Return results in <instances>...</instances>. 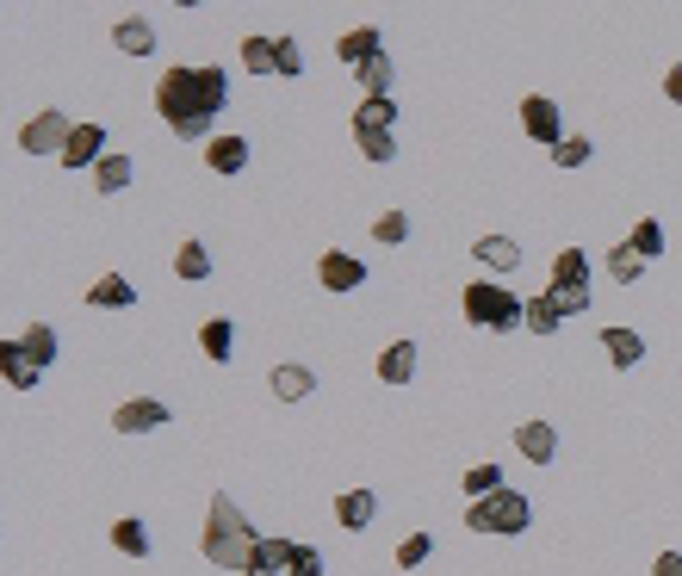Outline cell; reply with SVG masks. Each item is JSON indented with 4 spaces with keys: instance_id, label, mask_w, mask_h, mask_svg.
Here are the masks:
<instances>
[{
    "instance_id": "cell-1",
    "label": "cell",
    "mask_w": 682,
    "mask_h": 576,
    "mask_svg": "<svg viewBox=\"0 0 682 576\" xmlns=\"http://www.w3.org/2000/svg\"><path fill=\"white\" fill-rule=\"evenodd\" d=\"M223 100H230V75H223V63H206V69L175 63L156 81V112H161V125L175 130L180 143H211L218 137L211 125H218Z\"/></svg>"
},
{
    "instance_id": "cell-2",
    "label": "cell",
    "mask_w": 682,
    "mask_h": 576,
    "mask_svg": "<svg viewBox=\"0 0 682 576\" xmlns=\"http://www.w3.org/2000/svg\"><path fill=\"white\" fill-rule=\"evenodd\" d=\"M254 540H261V533L249 527V514H242L237 502L218 490V496H211V509H206V540H199L206 564H218V570H249Z\"/></svg>"
},
{
    "instance_id": "cell-3",
    "label": "cell",
    "mask_w": 682,
    "mask_h": 576,
    "mask_svg": "<svg viewBox=\"0 0 682 576\" xmlns=\"http://www.w3.org/2000/svg\"><path fill=\"white\" fill-rule=\"evenodd\" d=\"M460 304H465V323L472 328H496V335L527 328V297H515L503 280H472Z\"/></svg>"
},
{
    "instance_id": "cell-4",
    "label": "cell",
    "mask_w": 682,
    "mask_h": 576,
    "mask_svg": "<svg viewBox=\"0 0 682 576\" xmlns=\"http://www.w3.org/2000/svg\"><path fill=\"white\" fill-rule=\"evenodd\" d=\"M527 521H534V509H527V496L522 490H496V496H484V502H472L465 509V527L472 533H527Z\"/></svg>"
},
{
    "instance_id": "cell-5",
    "label": "cell",
    "mask_w": 682,
    "mask_h": 576,
    "mask_svg": "<svg viewBox=\"0 0 682 576\" xmlns=\"http://www.w3.org/2000/svg\"><path fill=\"white\" fill-rule=\"evenodd\" d=\"M69 137H75L69 112H32V118L19 125V149H25V156H56V161H63Z\"/></svg>"
},
{
    "instance_id": "cell-6",
    "label": "cell",
    "mask_w": 682,
    "mask_h": 576,
    "mask_svg": "<svg viewBox=\"0 0 682 576\" xmlns=\"http://www.w3.org/2000/svg\"><path fill=\"white\" fill-rule=\"evenodd\" d=\"M175 421V409L161 404V397H130V404L112 409V428L118 434H149V428H168Z\"/></svg>"
},
{
    "instance_id": "cell-7",
    "label": "cell",
    "mask_w": 682,
    "mask_h": 576,
    "mask_svg": "<svg viewBox=\"0 0 682 576\" xmlns=\"http://www.w3.org/2000/svg\"><path fill=\"white\" fill-rule=\"evenodd\" d=\"M522 130L539 143V149H553V143L565 137V118H558V106L546 94H527L522 100Z\"/></svg>"
},
{
    "instance_id": "cell-8",
    "label": "cell",
    "mask_w": 682,
    "mask_h": 576,
    "mask_svg": "<svg viewBox=\"0 0 682 576\" xmlns=\"http://www.w3.org/2000/svg\"><path fill=\"white\" fill-rule=\"evenodd\" d=\"M515 447H522L527 465H553V452H558V428H553V421H522V428H515Z\"/></svg>"
},
{
    "instance_id": "cell-9",
    "label": "cell",
    "mask_w": 682,
    "mask_h": 576,
    "mask_svg": "<svg viewBox=\"0 0 682 576\" xmlns=\"http://www.w3.org/2000/svg\"><path fill=\"white\" fill-rule=\"evenodd\" d=\"M472 261L491 266V273H515V266H522V242H515V235H478Z\"/></svg>"
},
{
    "instance_id": "cell-10",
    "label": "cell",
    "mask_w": 682,
    "mask_h": 576,
    "mask_svg": "<svg viewBox=\"0 0 682 576\" xmlns=\"http://www.w3.org/2000/svg\"><path fill=\"white\" fill-rule=\"evenodd\" d=\"M317 280H323V292H354V285L366 280V266L354 261V254H342V249H329L317 261Z\"/></svg>"
},
{
    "instance_id": "cell-11",
    "label": "cell",
    "mask_w": 682,
    "mask_h": 576,
    "mask_svg": "<svg viewBox=\"0 0 682 576\" xmlns=\"http://www.w3.org/2000/svg\"><path fill=\"white\" fill-rule=\"evenodd\" d=\"M99 156H106V125H75V137L63 149V168H99Z\"/></svg>"
},
{
    "instance_id": "cell-12",
    "label": "cell",
    "mask_w": 682,
    "mask_h": 576,
    "mask_svg": "<svg viewBox=\"0 0 682 576\" xmlns=\"http://www.w3.org/2000/svg\"><path fill=\"white\" fill-rule=\"evenodd\" d=\"M206 168L211 174H242L249 168V143H242L237 130H218V137L206 143Z\"/></svg>"
},
{
    "instance_id": "cell-13",
    "label": "cell",
    "mask_w": 682,
    "mask_h": 576,
    "mask_svg": "<svg viewBox=\"0 0 682 576\" xmlns=\"http://www.w3.org/2000/svg\"><path fill=\"white\" fill-rule=\"evenodd\" d=\"M273 397H280V404H304V397H311V390H317V378H311V366H298V359H286V366H273Z\"/></svg>"
},
{
    "instance_id": "cell-14",
    "label": "cell",
    "mask_w": 682,
    "mask_h": 576,
    "mask_svg": "<svg viewBox=\"0 0 682 576\" xmlns=\"http://www.w3.org/2000/svg\"><path fill=\"white\" fill-rule=\"evenodd\" d=\"M112 44L125 50V56H149V50H156V25H149L144 13H130V19L112 25Z\"/></svg>"
},
{
    "instance_id": "cell-15",
    "label": "cell",
    "mask_w": 682,
    "mask_h": 576,
    "mask_svg": "<svg viewBox=\"0 0 682 576\" xmlns=\"http://www.w3.org/2000/svg\"><path fill=\"white\" fill-rule=\"evenodd\" d=\"M416 366H422L416 342H391V347L379 354V378H385V385H410V378H416Z\"/></svg>"
},
{
    "instance_id": "cell-16",
    "label": "cell",
    "mask_w": 682,
    "mask_h": 576,
    "mask_svg": "<svg viewBox=\"0 0 682 576\" xmlns=\"http://www.w3.org/2000/svg\"><path fill=\"white\" fill-rule=\"evenodd\" d=\"M0 373H7V385H13V390H38V385H44L38 366L25 359V347H19V335H13V342H0Z\"/></svg>"
},
{
    "instance_id": "cell-17",
    "label": "cell",
    "mask_w": 682,
    "mask_h": 576,
    "mask_svg": "<svg viewBox=\"0 0 682 576\" xmlns=\"http://www.w3.org/2000/svg\"><path fill=\"white\" fill-rule=\"evenodd\" d=\"M373 514H379V496H373V490H348V496L335 502V521H342L348 533H366L373 527Z\"/></svg>"
},
{
    "instance_id": "cell-18",
    "label": "cell",
    "mask_w": 682,
    "mask_h": 576,
    "mask_svg": "<svg viewBox=\"0 0 682 576\" xmlns=\"http://www.w3.org/2000/svg\"><path fill=\"white\" fill-rule=\"evenodd\" d=\"M379 32H373V25H354V32H342V38H335V56H342V63H348V69H360L366 63V56H379Z\"/></svg>"
},
{
    "instance_id": "cell-19",
    "label": "cell",
    "mask_w": 682,
    "mask_h": 576,
    "mask_svg": "<svg viewBox=\"0 0 682 576\" xmlns=\"http://www.w3.org/2000/svg\"><path fill=\"white\" fill-rule=\"evenodd\" d=\"M602 354L615 359V366H639V359H646V335H639V328H602Z\"/></svg>"
},
{
    "instance_id": "cell-20",
    "label": "cell",
    "mask_w": 682,
    "mask_h": 576,
    "mask_svg": "<svg viewBox=\"0 0 682 576\" xmlns=\"http://www.w3.org/2000/svg\"><path fill=\"white\" fill-rule=\"evenodd\" d=\"M125 187H130V156H112V149H106L99 168H94V192H99V199H118Z\"/></svg>"
},
{
    "instance_id": "cell-21",
    "label": "cell",
    "mask_w": 682,
    "mask_h": 576,
    "mask_svg": "<svg viewBox=\"0 0 682 576\" xmlns=\"http://www.w3.org/2000/svg\"><path fill=\"white\" fill-rule=\"evenodd\" d=\"M87 304H94V311H130V304H137V285L118 280V273H106V280L87 292Z\"/></svg>"
},
{
    "instance_id": "cell-22",
    "label": "cell",
    "mask_w": 682,
    "mask_h": 576,
    "mask_svg": "<svg viewBox=\"0 0 682 576\" xmlns=\"http://www.w3.org/2000/svg\"><path fill=\"white\" fill-rule=\"evenodd\" d=\"M19 347H25V359H32L38 373H44V366H56V328H50V323H25Z\"/></svg>"
},
{
    "instance_id": "cell-23",
    "label": "cell",
    "mask_w": 682,
    "mask_h": 576,
    "mask_svg": "<svg viewBox=\"0 0 682 576\" xmlns=\"http://www.w3.org/2000/svg\"><path fill=\"white\" fill-rule=\"evenodd\" d=\"M112 545L125 552V558H149L156 545H149V527L137 521V514H125V521H112Z\"/></svg>"
},
{
    "instance_id": "cell-24",
    "label": "cell",
    "mask_w": 682,
    "mask_h": 576,
    "mask_svg": "<svg viewBox=\"0 0 682 576\" xmlns=\"http://www.w3.org/2000/svg\"><path fill=\"white\" fill-rule=\"evenodd\" d=\"M354 81L366 87V100H391V56H385V50L379 56H366V63L354 69Z\"/></svg>"
},
{
    "instance_id": "cell-25",
    "label": "cell",
    "mask_w": 682,
    "mask_h": 576,
    "mask_svg": "<svg viewBox=\"0 0 682 576\" xmlns=\"http://www.w3.org/2000/svg\"><path fill=\"white\" fill-rule=\"evenodd\" d=\"M175 273L187 285L211 280V249H206V242H180V249H175Z\"/></svg>"
},
{
    "instance_id": "cell-26",
    "label": "cell",
    "mask_w": 682,
    "mask_h": 576,
    "mask_svg": "<svg viewBox=\"0 0 682 576\" xmlns=\"http://www.w3.org/2000/svg\"><path fill=\"white\" fill-rule=\"evenodd\" d=\"M199 347H206V359H230V347H237V328H230V316H211L206 328H199Z\"/></svg>"
},
{
    "instance_id": "cell-27",
    "label": "cell",
    "mask_w": 682,
    "mask_h": 576,
    "mask_svg": "<svg viewBox=\"0 0 682 576\" xmlns=\"http://www.w3.org/2000/svg\"><path fill=\"white\" fill-rule=\"evenodd\" d=\"M292 552H298L292 540H267V533H261V540H254L249 570H286V564H292Z\"/></svg>"
},
{
    "instance_id": "cell-28",
    "label": "cell",
    "mask_w": 682,
    "mask_h": 576,
    "mask_svg": "<svg viewBox=\"0 0 682 576\" xmlns=\"http://www.w3.org/2000/svg\"><path fill=\"white\" fill-rule=\"evenodd\" d=\"M242 69L249 75H280V63H273V38H242Z\"/></svg>"
},
{
    "instance_id": "cell-29",
    "label": "cell",
    "mask_w": 682,
    "mask_h": 576,
    "mask_svg": "<svg viewBox=\"0 0 682 576\" xmlns=\"http://www.w3.org/2000/svg\"><path fill=\"white\" fill-rule=\"evenodd\" d=\"M608 273H615L620 285H633L639 273H646V254H639L633 242H615V249H608Z\"/></svg>"
},
{
    "instance_id": "cell-30",
    "label": "cell",
    "mask_w": 682,
    "mask_h": 576,
    "mask_svg": "<svg viewBox=\"0 0 682 576\" xmlns=\"http://www.w3.org/2000/svg\"><path fill=\"white\" fill-rule=\"evenodd\" d=\"M391 125H397L391 100H360V106H354V130H391Z\"/></svg>"
},
{
    "instance_id": "cell-31",
    "label": "cell",
    "mask_w": 682,
    "mask_h": 576,
    "mask_svg": "<svg viewBox=\"0 0 682 576\" xmlns=\"http://www.w3.org/2000/svg\"><path fill=\"white\" fill-rule=\"evenodd\" d=\"M460 483H465V502H484V496H496V490H503V465H472Z\"/></svg>"
},
{
    "instance_id": "cell-32",
    "label": "cell",
    "mask_w": 682,
    "mask_h": 576,
    "mask_svg": "<svg viewBox=\"0 0 682 576\" xmlns=\"http://www.w3.org/2000/svg\"><path fill=\"white\" fill-rule=\"evenodd\" d=\"M273 63H280V75H286V81H298L304 75V44L292 32H280V38H273Z\"/></svg>"
},
{
    "instance_id": "cell-33",
    "label": "cell",
    "mask_w": 682,
    "mask_h": 576,
    "mask_svg": "<svg viewBox=\"0 0 682 576\" xmlns=\"http://www.w3.org/2000/svg\"><path fill=\"white\" fill-rule=\"evenodd\" d=\"M527 328H534V335H558V328H565L553 297H527Z\"/></svg>"
},
{
    "instance_id": "cell-34",
    "label": "cell",
    "mask_w": 682,
    "mask_h": 576,
    "mask_svg": "<svg viewBox=\"0 0 682 576\" xmlns=\"http://www.w3.org/2000/svg\"><path fill=\"white\" fill-rule=\"evenodd\" d=\"M627 242H633V249L646 254V261H658V254H664V223H658V218H639Z\"/></svg>"
},
{
    "instance_id": "cell-35",
    "label": "cell",
    "mask_w": 682,
    "mask_h": 576,
    "mask_svg": "<svg viewBox=\"0 0 682 576\" xmlns=\"http://www.w3.org/2000/svg\"><path fill=\"white\" fill-rule=\"evenodd\" d=\"M546 156H553L558 168H584V161H589V137H577V130H565V137H558L553 149H546Z\"/></svg>"
},
{
    "instance_id": "cell-36",
    "label": "cell",
    "mask_w": 682,
    "mask_h": 576,
    "mask_svg": "<svg viewBox=\"0 0 682 576\" xmlns=\"http://www.w3.org/2000/svg\"><path fill=\"white\" fill-rule=\"evenodd\" d=\"M403 235H410V218H403V211H379V218H373V242H379V249H397Z\"/></svg>"
},
{
    "instance_id": "cell-37",
    "label": "cell",
    "mask_w": 682,
    "mask_h": 576,
    "mask_svg": "<svg viewBox=\"0 0 682 576\" xmlns=\"http://www.w3.org/2000/svg\"><path fill=\"white\" fill-rule=\"evenodd\" d=\"M354 143H360L366 161H397V137H391V130H354Z\"/></svg>"
},
{
    "instance_id": "cell-38",
    "label": "cell",
    "mask_w": 682,
    "mask_h": 576,
    "mask_svg": "<svg viewBox=\"0 0 682 576\" xmlns=\"http://www.w3.org/2000/svg\"><path fill=\"white\" fill-rule=\"evenodd\" d=\"M546 297H553V304H558V316H584L589 311V285H546Z\"/></svg>"
},
{
    "instance_id": "cell-39",
    "label": "cell",
    "mask_w": 682,
    "mask_h": 576,
    "mask_svg": "<svg viewBox=\"0 0 682 576\" xmlns=\"http://www.w3.org/2000/svg\"><path fill=\"white\" fill-rule=\"evenodd\" d=\"M553 280H558V285H584V280H589V254H584V249H565V254L553 261Z\"/></svg>"
},
{
    "instance_id": "cell-40",
    "label": "cell",
    "mask_w": 682,
    "mask_h": 576,
    "mask_svg": "<svg viewBox=\"0 0 682 576\" xmlns=\"http://www.w3.org/2000/svg\"><path fill=\"white\" fill-rule=\"evenodd\" d=\"M434 558V533H410V540L397 545V564L403 570H416V564H429Z\"/></svg>"
},
{
    "instance_id": "cell-41",
    "label": "cell",
    "mask_w": 682,
    "mask_h": 576,
    "mask_svg": "<svg viewBox=\"0 0 682 576\" xmlns=\"http://www.w3.org/2000/svg\"><path fill=\"white\" fill-rule=\"evenodd\" d=\"M286 576H323V552H317V545H298L292 564H286Z\"/></svg>"
},
{
    "instance_id": "cell-42",
    "label": "cell",
    "mask_w": 682,
    "mask_h": 576,
    "mask_svg": "<svg viewBox=\"0 0 682 576\" xmlns=\"http://www.w3.org/2000/svg\"><path fill=\"white\" fill-rule=\"evenodd\" d=\"M651 576H682V552H658V558H651Z\"/></svg>"
},
{
    "instance_id": "cell-43",
    "label": "cell",
    "mask_w": 682,
    "mask_h": 576,
    "mask_svg": "<svg viewBox=\"0 0 682 576\" xmlns=\"http://www.w3.org/2000/svg\"><path fill=\"white\" fill-rule=\"evenodd\" d=\"M664 94L682 106V63H670V75H664Z\"/></svg>"
},
{
    "instance_id": "cell-44",
    "label": "cell",
    "mask_w": 682,
    "mask_h": 576,
    "mask_svg": "<svg viewBox=\"0 0 682 576\" xmlns=\"http://www.w3.org/2000/svg\"><path fill=\"white\" fill-rule=\"evenodd\" d=\"M249 576H280V570H249Z\"/></svg>"
},
{
    "instance_id": "cell-45",
    "label": "cell",
    "mask_w": 682,
    "mask_h": 576,
    "mask_svg": "<svg viewBox=\"0 0 682 576\" xmlns=\"http://www.w3.org/2000/svg\"><path fill=\"white\" fill-rule=\"evenodd\" d=\"M175 7H199V0H175Z\"/></svg>"
}]
</instances>
